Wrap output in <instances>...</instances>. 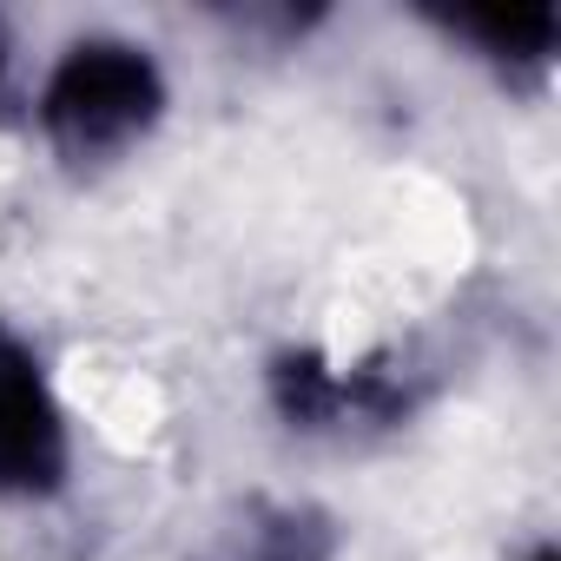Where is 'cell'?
Instances as JSON below:
<instances>
[{
	"label": "cell",
	"mask_w": 561,
	"mask_h": 561,
	"mask_svg": "<svg viewBox=\"0 0 561 561\" xmlns=\"http://www.w3.org/2000/svg\"><path fill=\"white\" fill-rule=\"evenodd\" d=\"M165 106V80L146 60V47L126 41H80L67 47V60L47 80V133L60 152L73 159H106L119 146H133Z\"/></svg>",
	"instance_id": "cell-1"
},
{
	"label": "cell",
	"mask_w": 561,
	"mask_h": 561,
	"mask_svg": "<svg viewBox=\"0 0 561 561\" xmlns=\"http://www.w3.org/2000/svg\"><path fill=\"white\" fill-rule=\"evenodd\" d=\"M60 469H67V430L41 383V364L14 331H0V489L41 495L60 482Z\"/></svg>",
	"instance_id": "cell-2"
},
{
	"label": "cell",
	"mask_w": 561,
	"mask_h": 561,
	"mask_svg": "<svg viewBox=\"0 0 561 561\" xmlns=\"http://www.w3.org/2000/svg\"><path fill=\"white\" fill-rule=\"evenodd\" d=\"M456 34L482 41L502 60H541L554 47V14H456Z\"/></svg>",
	"instance_id": "cell-3"
},
{
	"label": "cell",
	"mask_w": 561,
	"mask_h": 561,
	"mask_svg": "<svg viewBox=\"0 0 561 561\" xmlns=\"http://www.w3.org/2000/svg\"><path fill=\"white\" fill-rule=\"evenodd\" d=\"M0 67H8V34H0Z\"/></svg>",
	"instance_id": "cell-4"
}]
</instances>
